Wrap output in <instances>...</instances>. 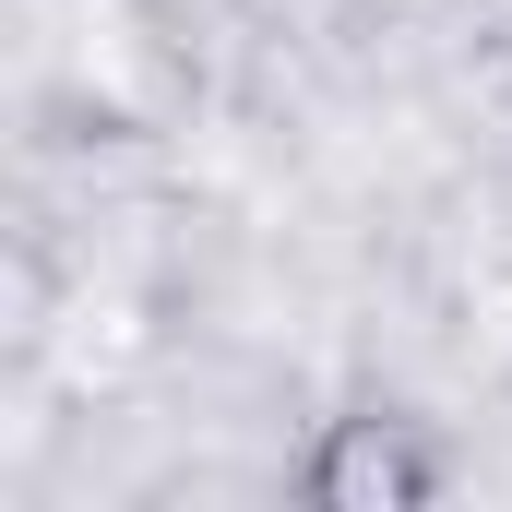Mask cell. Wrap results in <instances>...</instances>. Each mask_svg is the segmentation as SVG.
Returning a JSON list of instances; mask_svg holds the SVG:
<instances>
[{
  "label": "cell",
  "mask_w": 512,
  "mask_h": 512,
  "mask_svg": "<svg viewBox=\"0 0 512 512\" xmlns=\"http://www.w3.org/2000/svg\"><path fill=\"white\" fill-rule=\"evenodd\" d=\"M501 36H512V12H501Z\"/></svg>",
  "instance_id": "7a4b0ae2"
},
{
  "label": "cell",
  "mask_w": 512,
  "mask_h": 512,
  "mask_svg": "<svg viewBox=\"0 0 512 512\" xmlns=\"http://www.w3.org/2000/svg\"><path fill=\"white\" fill-rule=\"evenodd\" d=\"M441 489H453V453L405 405H346L298 453V501L310 512H417V501H441Z\"/></svg>",
  "instance_id": "6da1fadb"
}]
</instances>
